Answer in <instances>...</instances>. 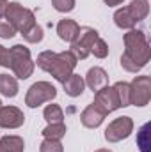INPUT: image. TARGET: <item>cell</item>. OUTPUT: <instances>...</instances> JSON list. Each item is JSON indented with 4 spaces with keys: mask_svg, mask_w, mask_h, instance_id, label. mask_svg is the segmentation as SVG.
I'll list each match as a JSON object with an SVG mask.
<instances>
[{
    "mask_svg": "<svg viewBox=\"0 0 151 152\" xmlns=\"http://www.w3.org/2000/svg\"><path fill=\"white\" fill-rule=\"evenodd\" d=\"M151 58V48L142 30L132 28L124 34V53L121 55V66L128 73H139L148 66Z\"/></svg>",
    "mask_w": 151,
    "mask_h": 152,
    "instance_id": "1",
    "label": "cell"
},
{
    "mask_svg": "<svg viewBox=\"0 0 151 152\" xmlns=\"http://www.w3.org/2000/svg\"><path fill=\"white\" fill-rule=\"evenodd\" d=\"M76 57L71 51H61V53H55V51H43L38 55V60L34 64H38V67H41L43 71H46L48 75H52L57 81L64 83L70 76L73 75L76 67Z\"/></svg>",
    "mask_w": 151,
    "mask_h": 152,
    "instance_id": "2",
    "label": "cell"
},
{
    "mask_svg": "<svg viewBox=\"0 0 151 152\" xmlns=\"http://www.w3.org/2000/svg\"><path fill=\"white\" fill-rule=\"evenodd\" d=\"M9 69L20 80H27L32 76L34 69H36V64H34V60L30 57V50L27 46L14 44L9 50Z\"/></svg>",
    "mask_w": 151,
    "mask_h": 152,
    "instance_id": "3",
    "label": "cell"
},
{
    "mask_svg": "<svg viewBox=\"0 0 151 152\" xmlns=\"http://www.w3.org/2000/svg\"><path fill=\"white\" fill-rule=\"evenodd\" d=\"M5 20L7 23L20 34H25L29 28H32L36 25V18L34 12L27 7H23L20 2H9L7 4V11H5Z\"/></svg>",
    "mask_w": 151,
    "mask_h": 152,
    "instance_id": "4",
    "label": "cell"
},
{
    "mask_svg": "<svg viewBox=\"0 0 151 152\" xmlns=\"http://www.w3.org/2000/svg\"><path fill=\"white\" fill-rule=\"evenodd\" d=\"M55 96H57V88L50 81H36L27 90L25 104L29 108H38L43 103H48V101L55 99Z\"/></svg>",
    "mask_w": 151,
    "mask_h": 152,
    "instance_id": "5",
    "label": "cell"
},
{
    "mask_svg": "<svg viewBox=\"0 0 151 152\" xmlns=\"http://www.w3.org/2000/svg\"><path fill=\"white\" fill-rule=\"evenodd\" d=\"M100 37V34L91 28V27H80L75 41L71 42V53L76 57V60H84L91 55V46L96 39Z\"/></svg>",
    "mask_w": 151,
    "mask_h": 152,
    "instance_id": "6",
    "label": "cell"
},
{
    "mask_svg": "<svg viewBox=\"0 0 151 152\" xmlns=\"http://www.w3.org/2000/svg\"><path fill=\"white\" fill-rule=\"evenodd\" d=\"M151 101V78L135 76L130 83V103L135 106H146Z\"/></svg>",
    "mask_w": 151,
    "mask_h": 152,
    "instance_id": "7",
    "label": "cell"
},
{
    "mask_svg": "<svg viewBox=\"0 0 151 152\" xmlns=\"http://www.w3.org/2000/svg\"><path fill=\"white\" fill-rule=\"evenodd\" d=\"M133 131V120L130 117H117L109 124L105 129V140L109 143H117L124 138H128Z\"/></svg>",
    "mask_w": 151,
    "mask_h": 152,
    "instance_id": "8",
    "label": "cell"
},
{
    "mask_svg": "<svg viewBox=\"0 0 151 152\" xmlns=\"http://www.w3.org/2000/svg\"><path fill=\"white\" fill-rule=\"evenodd\" d=\"M98 110H101L105 115L115 112L117 108H121L119 104V97H117V92L114 87H103L100 88L98 92H94V103H93Z\"/></svg>",
    "mask_w": 151,
    "mask_h": 152,
    "instance_id": "9",
    "label": "cell"
},
{
    "mask_svg": "<svg viewBox=\"0 0 151 152\" xmlns=\"http://www.w3.org/2000/svg\"><path fill=\"white\" fill-rule=\"evenodd\" d=\"M25 122V115L16 106H2L0 108V127L4 129H18Z\"/></svg>",
    "mask_w": 151,
    "mask_h": 152,
    "instance_id": "10",
    "label": "cell"
},
{
    "mask_svg": "<svg viewBox=\"0 0 151 152\" xmlns=\"http://www.w3.org/2000/svg\"><path fill=\"white\" fill-rule=\"evenodd\" d=\"M85 85L93 90V92H98L100 88L107 87L109 85V75L103 67H91L85 75Z\"/></svg>",
    "mask_w": 151,
    "mask_h": 152,
    "instance_id": "11",
    "label": "cell"
},
{
    "mask_svg": "<svg viewBox=\"0 0 151 152\" xmlns=\"http://www.w3.org/2000/svg\"><path fill=\"white\" fill-rule=\"evenodd\" d=\"M103 118H105V113H103L101 110H98L94 104H89V106L82 112V115H80V120H82L84 127H87V129H96V127H100L101 122H103Z\"/></svg>",
    "mask_w": 151,
    "mask_h": 152,
    "instance_id": "12",
    "label": "cell"
},
{
    "mask_svg": "<svg viewBox=\"0 0 151 152\" xmlns=\"http://www.w3.org/2000/svg\"><path fill=\"white\" fill-rule=\"evenodd\" d=\"M78 30H80V27H78V23L75 20H61L57 23V34L66 42H73L76 34H78Z\"/></svg>",
    "mask_w": 151,
    "mask_h": 152,
    "instance_id": "13",
    "label": "cell"
},
{
    "mask_svg": "<svg viewBox=\"0 0 151 152\" xmlns=\"http://www.w3.org/2000/svg\"><path fill=\"white\" fill-rule=\"evenodd\" d=\"M62 87H64V92L70 97H78V96H82V92L85 88V81H84V78L80 75H75L73 73V75L62 83Z\"/></svg>",
    "mask_w": 151,
    "mask_h": 152,
    "instance_id": "14",
    "label": "cell"
},
{
    "mask_svg": "<svg viewBox=\"0 0 151 152\" xmlns=\"http://www.w3.org/2000/svg\"><path fill=\"white\" fill-rule=\"evenodd\" d=\"M126 11L130 12V16L135 21H142L150 14V4H148V0H132L126 5Z\"/></svg>",
    "mask_w": 151,
    "mask_h": 152,
    "instance_id": "15",
    "label": "cell"
},
{
    "mask_svg": "<svg viewBox=\"0 0 151 152\" xmlns=\"http://www.w3.org/2000/svg\"><path fill=\"white\" fill-rule=\"evenodd\" d=\"M23 149H25V142L20 136L7 134L0 138V152H23Z\"/></svg>",
    "mask_w": 151,
    "mask_h": 152,
    "instance_id": "16",
    "label": "cell"
},
{
    "mask_svg": "<svg viewBox=\"0 0 151 152\" xmlns=\"http://www.w3.org/2000/svg\"><path fill=\"white\" fill-rule=\"evenodd\" d=\"M18 81L14 76H9V75H0V94L5 96V97H14L18 94Z\"/></svg>",
    "mask_w": 151,
    "mask_h": 152,
    "instance_id": "17",
    "label": "cell"
},
{
    "mask_svg": "<svg viewBox=\"0 0 151 152\" xmlns=\"http://www.w3.org/2000/svg\"><path fill=\"white\" fill-rule=\"evenodd\" d=\"M114 23L119 27V28H124V30H132L135 27V20L130 16V12L126 11V7H121L114 12Z\"/></svg>",
    "mask_w": 151,
    "mask_h": 152,
    "instance_id": "18",
    "label": "cell"
},
{
    "mask_svg": "<svg viewBox=\"0 0 151 152\" xmlns=\"http://www.w3.org/2000/svg\"><path fill=\"white\" fill-rule=\"evenodd\" d=\"M41 134L44 136V140H57V142H61V140L66 136V126H64V122L48 124V126L41 131Z\"/></svg>",
    "mask_w": 151,
    "mask_h": 152,
    "instance_id": "19",
    "label": "cell"
},
{
    "mask_svg": "<svg viewBox=\"0 0 151 152\" xmlns=\"http://www.w3.org/2000/svg\"><path fill=\"white\" fill-rule=\"evenodd\" d=\"M43 117L48 124H59V122H64V112L59 104H48L43 112Z\"/></svg>",
    "mask_w": 151,
    "mask_h": 152,
    "instance_id": "20",
    "label": "cell"
},
{
    "mask_svg": "<svg viewBox=\"0 0 151 152\" xmlns=\"http://www.w3.org/2000/svg\"><path fill=\"white\" fill-rule=\"evenodd\" d=\"M115 92H117V97H119V104L124 108V106H130V83L126 81H117L114 85Z\"/></svg>",
    "mask_w": 151,
    "mask_h": 152,
    "instance_id": "21",
    "label": "cell"
},
{
    "mask_svg": "<svg viewBox=\"0 0 151 152\" xmlns=\"http://www.w3.org/2000/svg\"><path fill=\"white\" fill-rule=\"evenodd\" d=\"M137 145L141 152H150V124H144L137 134Z\"/></svg>",
    "mask_w": 151,
    "mask_h": 152,
    "instance_id": "22",
    "label": "cell"
},
{
    "mask_svg": "<svg viewBox=\"0 0 151 152\" xmlns=\"http://www.w3.org/2000/svg\"><path fill=\"white\" fill-rule=\"evenodd\" d=\"M91 53H93L94 57H98V58H105V57L109 55V46H107V42L101 37H98L93 42V46H91Z\"/></svg>",
    "mask_w": 151,
    "mask_h": 152,
    "instance_id": "23",
    "label": "cell"
},
{
    "mask_svg": "<svg viewBox=\"0 0 151 152\" xmlns=\"http://www.w3.org/2000/svg\"><path fill=\"white\" fill-rule=\"evenodd\" d=\"M21 36H23V39H25L27 42L36 44V42H41V41H43V36H44V34H43V28L36 23L32 28H29V30H27L25 34H21Z\"/></svg>",
    "mask_w": 151,
    "mask_h": 152,
    "instance_id": "24",
    "label": "cell"
},
{
    "mask_svg": "<svg viewBox=\"0 0 151 152\" xmlns=\"http://www.w3.org/2000/svg\"><path fill=\"white\" fill-rule=\"evenodd\" d=\"M39 152H64V147L57 140H44L39 147Z\"/></svg>",
    "mask_w": 151,
    "mask_h": 152,
    "instance_id": "25",
    "label": "cell"
},
{
    "mask_svg": "<svg viewBox=\"0 0 151 152\" xmlns=\"http://www.w3.org/2000/svg\"><path fill=\"white\" fill-rule=\"evenodd\" d=\"M52 5L59 12H70L75 9V0H52Z\"/></svg>",
    "mask_w": 151,
    "mask_h": 152,
    "instance_id": "26",
    "label": "cell"
},
{
    "mask_svg": "<svg viewBox=\"0 0 151 152\" xmlns=\"http://www.w3.org/2000/svg\"><path fill=\"white\" fill-rule=\"evenodd\" d=\"M16 36V30L4 20H0V37L2 39H13Z\"/></svg>",
    "mask_w": 151,
    "mask_h": 152,
    "instance_id": "27",
    "label": "cell"
},
{
    "mask_svg": "<svg viewBox=\"0 0 151 152\" xmlns=\"http://www.w3.org/2000/svg\"><path fill=\"white\" fill-rule=\"evenodd\" d=\"M0 66L9 67V50L5 46H2V44H0Z\"/></svg>",
    "mask_w": 151,
    "mask_h": 152,
    "instance_id": "28",
    "label": "cell"
},
{
    "mask_svg": "<svg viewBox=\"0 0 151 152\" xmlns=\"http://www.w3.org/2000/svg\"><path fill=\"white\" fill-rule=\"evenodd\" d=\"M7 0H0V18L2 16H5V11H7Z\"/></svg>",
    "mask_w": 151,
    "mask_h": 152,
    "instance_id": "29",
    "label": "cell"
},
{
    "mask_svg": "<svg viewBox=\"0 0 151 152\" xmlns=\"http://www.w3.org/2000/svg\"><path fill=\"white\" fill-rule=\"evenodd\" d=\"M103 2H105L109 7H114V5H119V4H121V2H124V0H103Z\"/></svg>",
    "mask_w": 151,
    "mask_h": 152,
    "instance_id": "30",
    "label": "cell"
},
{
    "mask_svg": "<svg viewBox=\"0 0 151 152\" xmlns=\"http://www.w3.org/2000/svg\"><path fill=\"white\" fill-rule=\"evenodd\" d=\"M94 152H112V151H109V149H98V151H94Z\"/></svg>",
    "mask_w": 151,
    "mask_h": 152,
    "instance_id": "31",
    "label": "cell"
},
{
    "mask_svg": "<svg viewBox=\"0 0 151 152\" xmlns=\"http://www.w3.org/2000/svg\"><path fill=\"white\" fill-rule=\"evenodd\" d=\"M0 108H2V101H0Z\"/></svg>",
    "mask_w": 151,
    "mask_h": 152,
    "instance_id": "32",
    "label": "cell"
}]
</instances>
